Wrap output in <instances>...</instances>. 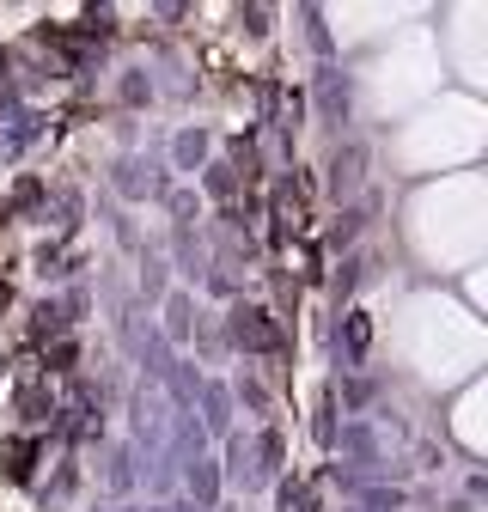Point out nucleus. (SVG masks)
<instances>
[{"label":"nucleus","instance_id":"3","mask_svg":"<svg viewBox=\"0 0 488 512\" xmlns=\"http://www.w3.org/2000/svg\"><path fill=\"white\" fill-rule=\"evenodd\" d=\"M31 458H37V445H31V439H13V445H7V476L25 482V476H31Z\"/></svg>","mask_w":488,"mask_h":512},{"label":"nucleus","instance_id":"2","mask_svg":"<svg viewBox=\"0 0 488 512\" xmlns=\"http://www.w3.org/2000/svg\"><path fill=\"white\" fill-rule=\"evenodd\" d=\"M269 208H275V238H299L305 232V189L299 183H281Z\"/></svg>","mask_w":488,"mask_h":512},{"label":"nucleus","instance_id":"1","mask_svg":"<svg viewBox=\"0 0 488 512\" xmlns=\"http://www.w3.org/2000/svg\"><path fill=\"white\" fill-rule=\"evenodd\" d=\"M232 336H238L244 348H257V354H275V348H281V330H275V317H269L263 305H244V311L232 317Z\"/></svg>","mask_w":488,"mask_h":512}]
</instances>
